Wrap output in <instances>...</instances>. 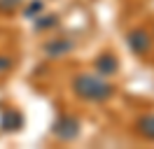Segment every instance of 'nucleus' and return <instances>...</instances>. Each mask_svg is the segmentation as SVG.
Masks as SVG:
<instances>
[{
  "label": "nucleus",
  "instance_id": "obj_1",
  "mask_svg": "<svg viewBox=\"0 0 154 149\" xmlns=\"http://www.w3.org/2000/svg\"><path fill=\"white\" fill-rule=\"evenodd\" d=\"M70 89L77 98L89 102H105L115 96V86L110 82H105L100 74H77L70 82Z\"/></svg>",
  "mask_w": 154,
  "mask_h": 149
},
{
  "label": "nucleus",
  "instance_id": "obj_2",
  "mask_svg": "<svg viewBox=\"0 0 154 149\" xmlns=\"http://www.w3.org/2000/svg\"><path fill=\"white\" fill-rule=\"evenodd\" d=\"M79 128H82V123L77 117L72 114H61L56 121H54V135L58 140H63V142H72V140L79 138Z\"/></svg>",
  "mask_w": 154,
  "mask_h": 149
},
{
  "label": "nucleus",
  "instance_id": "obj_3",
  "mask_svg": "<svg viewBox=\"0 0 154 149\" xmlns=\"http://www.w3.org/2000/svg\"><path fill=\"white\" fill-rule=\"evenodd\" d=\"M126 44H128V49L133 54L145 56L149 51V47H152V33H147L145 28H133V30L126 33Z\"/></svg>",
  "mask_w": 154,
  "mask_h": 149
},
{
  "label": "nucleus",
  "instance_id": "obj_4",
  "mask_svg": "<svg viewBox=\"0 0 154 149\" xmlns=\"http://www.w3.org/2000/svg\"><path fill=\"white\" fill-rule=\"evenodd\" d=\"M94 70H96V74H100V77H112V74H117V70H119V58H117L112 51H103V54L94 61Z\"/></svg>",
  "mask_w": 154,
  "mask_h": 149
},
{
  "label": "nucleus",
  "instance_id": "obj_5",
  "mask_svg": "<svg viewBox=\"0 0 154 149\" xmlns=\"http://www.w3.org/2000/svg\"><path fill=\"white\" fill-rule=\"evenodd\" d=\"M75 49V40H68V37H56V40H49L45 44V54L49 58H61V56L70 54Z\"/></svg>",
  "mask_w": 154,
  "mask_h": 149
},
{
  "label": "nucleus",
  "instance_id": "obj_6",
  "mask_svg": "<svg viewBox=\"0 0 154 149\" xmlns=\"http://www.w3.org/2000/svg\"><path fill=\"white\" fill-rule=\"evenodd\" d=\"M23 128V114L19 110H5L0 117V130L5 133H17Z\"/></svg>",
  "mask_w": 154,
  "mask_h": 149
},
{
  "label": "nucleus",
  "instance_id": "obj_7",
  "mask_svg": "<svg viewBox=\"0 0 154 149\" xmlns=\"http://www.w3.org/2000/svg\"><path fill=\"white\" fill-rule=\"evenodd\" d=\"M135 133L145 140H152L154 142V114H145L135 121Z\"/></svg>",
  "mask_w": 154,
  "mask_h": 149
},
{
  "label": "nucleus",
  "instance_id": "obj_8",
  "mask_svg": "<svg viewBox=\"0 0 154 149\" xmlns=\"http://www.w3.org/2000/svg\"><path fill=\"white\" fill-rule=\"evenodd\" d=\"M35 30H49L58 23V14H45V17H35Z\"/></svg>",
  "mask_w": 154,
  "mask_h": 149
},
{
  "label": "nucleus",
  "instance_id": "obj_9",
  "mask_svg": "<svg viewBox=\"0 0 154 149\" xmlns=\"http://www.w3.org/2000/svg\"><path fill=\"white\" fill-rule=\"evenodd\" d=\"M42 9H45V2H42V0H30L28 5H26V9H23V17L33 21L35 17L42 14Z\"/></svg>",
  "mask_w": 154,
  "mask_h": 149
},
{
  "label": "nucleus",
  "instance_id": "obj_10",
  "mask_svg": "<svg viewBox=\"0 0 154 149\" xmlns=\"http://www.w3.org/2000/svg\"><path fill=\"white\" fill-rule=\"evenodd\" d=\"M12 68H14V58H12V56H5V54H0V74L10 72Z\"/></svg>",
  "mask_w": 154,
  "mask_h": 149
},
{
  "label": "nucleus",
  "instance_id": "obj_11",
  "mask_svg": "<svg viewBox=\"0 0 154 149\" xmlns=\"http://www.w3.org/2000/svg\"><path fill=\"white\" fill-rule=\"evenodd\" d=\"M19 2L21 0H0V9H2V12H12V9H17Z\"/></svg>",
  "mask_w": 154,
  "mask_h": 149
}]
</instances>
